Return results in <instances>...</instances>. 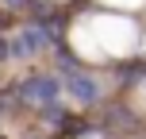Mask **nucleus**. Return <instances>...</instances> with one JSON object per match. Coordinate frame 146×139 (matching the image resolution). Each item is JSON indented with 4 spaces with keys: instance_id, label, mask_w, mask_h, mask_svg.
<instances>
[{
    "instance_id": "nucleus-1",
    "label": "nucleus",
    "mask_w": 146,
    "mask_h": 139,
    "mask_svg": "<svg viewBox=\"0 0 146 139\" xmlns=\"http://www.w3.org/2000/svg\"><path fill=\"white\" fill-rule=\"evenodd\" d=\"M54 93H58V85H54V81H46V77L27 81V85H23V97H27L31 104H50V101H54Z\"/></svg>"
},
{
    "instance_id": "nucleus-2",
    "label": "nucleus",
    "mask_w": 146,
    "mask_h": 139,
    "mask_svg": "<svg viewBox=\"0 0 146 139\" xmlns=\"http://www.w3.org/2000/svg\"><path fill=\"white\" fill-rule=\"evenodd\" d=\"M66 73H69V89H73L77 97H81V101H92V97H96L92 81H88V77H85V73H81L77 66H66Z\"/></svg>"
}]
</instances>
